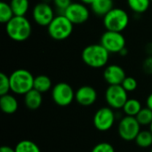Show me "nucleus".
<instances>
[{
  "instance_id": "1",
  "label": "nucleus",
  "mask_w": 152,
  "mask_h": 152,
  "mask_svg": "<svg viewBox=\"0 0 152 152\" xmlns=\"http://www.w3.org/2000/svg\"><path fill=\"white\" fill-rule=\"evenodd\" d=\"M110 54L101 44H93L83 49L81 58L86 66L93 69H101L107 66Z\"/></svg>"
},
{
  "instance_id": "2",
  "label": "nucleus",
  "mask_w": 152,
  "mask_h": 152,
  "mask_svg": "<svg viewBox=\"0 0 152 152\" xmlns=\"http://www.w3.org/2000/svg\"><path fill=\"white\" fill-rule=\"evenodd\" d=\"M7 36L13 41H26L31 35L32 26L25 16H14L5 24Z\"/></svg>"
},
{
  "instance_id": "3",
  "label": "nucleus",
  "mask_w": 152,
  "mask_h": 152,
  "mask_svg": "<svg viewBox=\"0 0 152 152\" xmlns=\"http://www.w3.org/2000/svg\"><path fill=\"white\" fill-rule=\"evenodd\" d=\"M11 92L18 95H25L28 92L34 88L35 77L30 71L19 69L11 73L9 76Z\"/></svg>"
},
{
  "instance_id": "4",
  "label": "nucleus",
  "mask_w": 152,
  "mask_h": 152,
  "mask_svg": "<svg viewBox=\"0 0 152 152\" xmlns=\"http://www.w3.org/2000/svg\"><path fill=\"white\" fill-rule=\"evenodd\" d=\"M73 27L74 24L64 14H58L47 26V32L53 39L62 41L71 36Z\"/></svg>"
},
{
  "instance_id": "5",
  "label": "nucleus",
  "mask_w": 152,
  "mask_h": 152,
  "mask_svg": "<svg viewBox=\"0 0 152 152\" xmlns=\"http://www.w3.org/2000/svg\"><path fill=\"white\" fill-rule=\"evenodd\" d=\"M129 24V15L122 8L114 7L103 17V25L106 30L122 32Z\"/></svg>"
},
{
  "instance_id": "6",
  "label": "nucleus",
  "mask_w": 152,
  "mask_h": 152,
  "mask_svg": "<svg viewBox=\"0 0 152 152\" xmlns=\"http://www.w3.org/2000/svg\"><path fill=\"white\" fill-rule=\"evenodd\" d=\"M100 44L110 53H119L126 47V38L122 32L106 30L101 37Z\"/></svg>"
},
{
  "instance_id": "7",
  "label": "nucleus",
  "mask_w": 152,
  "mask_h": 152,
  "mask_svg": "<svg viewBox=\"0 0 152 152\" xmlns=\"http://www.w3.org/2000/svg\"><path fill=\"white\" fill-rule=\"evenodd\" d=\"M75 93L69 84L60 82L52 88V99L56 105L66 107L70 105L75 100Z\"/></svg>"
},
{
  "instance_id": "8",
  "label": "nucleus",
  "mask_w": 152,
  "mask_h": 152,
  "mask_svg": "<svg viewBox=\"0 0 152 152\" xmlns=\"http://www.w3.org/2000/svg\"><path fill=\"white\" fill-rule=\"evenodd\" d=\"M141 125L135 117H124L118 126V133L120 138L126 142L134 141L141 131Z\"/></svg>"
},
{
  "instance_id": "9",
  "label": "nucleus",
  "mask_w": 152,
  "mask_h": 152,
  "mask_svg": "<svg viewBox=\"0 0 152 152\" xmlns=\"http://www.w3.org/2000/svg\"><path fill=\"white\" fill-rule=\"evenodd\" d=\"M105 100L111 109L120 110L128 100V93L121 85L109 86L105 91Z\"/></svg>"
},
{
  "instance_id": "10",
  "label": "nucleus",
  "mask_w": 152,
  "mask_h": 152,
  "mask_svg": "<svg viewBox=\"0 0 152 152\" xmlns=\"http://www.w3.org/2000/svg\"><path fill=\"white\" fill-rule=\"evenodd\" d=\"M74 25L86 23L90 17V11L86 4L81 2H73L63 13Z\"/></svg>"
},
{
  "instance_id": "11",
  "label": "nucleus",
  "mask_w": 152,
  "mask_h": 152,
  "mask_svg": "<svg viewBox=\"0 0 152 152\" xmlns=\"http://www.w3.org/2000/svg\"><path fill=\"white\" fill-rule=\"evenodd\" d=\"M116 120V115L113 109L110 107H102L99 109L93 118L95 128L100 132L109 131L114 125Z\"/></svg>"
},
{
  "instance_id": "12",
  "label": "nucleus",
  "mask_w": 152,
  "mask_h": 152,
  "mask_svg": "<svg viewBox=\"0 0 152 152\" xmlns=\"http://www.w3.org/2000/svg\"><path fill=\"white\" fill-rule=\"evenodd\" d=\"M54 17V10L47 2L38 3L33 7L32 18L39 26L47 27Z\"/></svg>"
},
{
  "instance_id": "13",
  "label": "nucleus",
  "mask_w": 152,
  "mask_h": 152,
  "mask_svg": "<svg viewBox=\"0 0 152 152\" xmlns=\"http://www.w3.org/2000/svg\"><path fill=\"white\" fill-rule=\"evenodd\" d=\"M126 77V71L118 64L108 65L103 71V78L109 86L121 85Z\"/></svg>"
},
{
  "instance_id": "14",
  "label": "nucleus",
  "mask_w": 152,
  "mask_h": 152,
  "mask_svg": "<svg viewBox=\"0 0 152 152\" xmlns=\"http://www.w3.org/2000/svg\"><path fill=\"white\" fill-rule=\"evenodd\" d=\"M97 100V92L91 86H83L75 93V101L81 106L88 107Z\"/></svg>"
},
{
  "instance_id": "15",
  "label": "nucleus",
  "mask_w": 152,
  "mask_h": 152,
  "mask_svg": "<svg viewBox=\"0 0 152 152\" xmlns=\"http://www.w3.org/2000/svg\"><path fill=\"white\" fill-rule=\"evenodd\" d=\"M0 108L4 114H13L18 110L19 103L15 96L7 94L0 97Z\"/></svg>"
},
{
  "instance_id": "16",
  "label": "nucleus",
  "mask_w": 152,
  "mask_h": 152,
  "mask_svg": "<svg viewBox=\"0 0 152 152\" xmlns=\"http://www.w3.org/2000/svg\"><path fill=\"white\" fill-rule=\"evenodd\" d=\"M43 96L42 94L36 89H32L24 95V104L25 106L31 110H36L42 105Z\"/></svg>"
},
{
  "instance_id": "17",
  "label": "nucleus",
  "mask_w": 152,
  "mask_h": 152,
  "mask_svg": "<svg viewBox=\"0 0 152 152\" xmlns=\"http://www.w3.org/2000/svg\"><path fill=\"white\" fill-rule=\"evenodd\" d=\"M90 6L96 16L103 18L114 8V0H94Z\"/></svg>"
},
{
  "instance_id": "18",
  "label": "nucleus",
  "mask_w": 152,
  "mask_h": 152,
  "mask_svg": "<svg viewBox=\"0 0 152 152\" xmlns=\"http://www.w3.org/2000/svg\"><path fill=\"white\" fill-rule=\"evenodd\" d=\"M52 80L46 75H38L34 79V89L45 94L52 89Z\"/></svg>"
},
{
  "instance_id": "19",
  "label": "nucleus",
  "mask_w": 152,
  "mask_h": 152,
  "mask_svg": "<svg viewBox=\"0 0 152 152\" xmlns=\"http://www.w3.org/2000/svg\"><path fill=\"white\" fill-rule=\"evenodd\" d=\"M127 5L132 12L136 14H142L150 8L151 0H126Z\"/></svg>"
},
{
  "instance_id": "20",
  "label": "nucleus",
  "mask_w": 152,
  "mask_h": 152,
  "mask_svg": "<svg viewBox=\"0 0 152 152\" xmlns=\"http://www.w3.org/2000/svg\"><path fill=\"white\" fill-rule=\"evenodd\" d=\"M142 109V103L137 99H128L126 102L125 103L123 107V111L126 114V116H131V117H136L137 114L140 112V110Z\"/></svg>"
},
{
  "instance_id": "21",
  "label": "nucleus",
  "mask_w": 152,
  "mask_h": 152,
  "mask_svg": "<svg viewBox=\"0 0 152 152\" xmlns=\"http://www.w3.org/2000/svg\"><path fill=\"white\" fill-rule=\"evenodd\" d=\"M10 4L16 16H25L29 9L28 0H10Z\"/></svg>"
},
{
  "instance_id": "22",
  "label": "nucleus",
  "mask_w": 152,
  "mask_h": 152,
  "mask_svg": "<svg viewBox=\"0 0 152 152\" xmlns=\"http://www.w3.org/2000/svg\"><path fill=\"white\" fill-rule=\"evenodd\" d=\"M134 141L140 148H150L152 146V133L150 130H141Z\"/></svg>"
},
{
  "instance_id": "23",
  "label": "nucleus",
  "mask_w": 152,
  "mask_h": 152,
  "mask_svg": "<svg viewBox=\"0 0 152 152\" xmlns=\"http://www.w3.org/2000/svg\"><path fill=\"white\" fill-rule=\"evenodd\" d=\"M15 15L11 7L10 3L2 1L0 3V22L3 24H6Z\"/></svg>"
},
{
  "instance_id": "24",
  "label": "nucleus",
  "mask_w": 152,
  "mask_h": 152,
  "mask_svg": "<svg viewBox=\"0 0 152 152\" xmlns=\"http://www.w3.org/2000/svg\"><path fill=\"white\" fill-rule=\"evenodd\" d=\"M14 150L15 152H41L37 144L30 140H22L19 142Z\"/></svg>"
},
{
  "instance_id": "25",
  "label": "nucleus",
  "mask_w": 152,
  "mask_h": 152,
  "mask_svg": "<svg viewBox=\"0 0 152 152\" xmlns=\"http://www.w3.org/2000/svg\"><path fill=\"white\" fill-rule=\"evenodd\" d=\"M135 118L141 126H150L152 122V110L148 107L142 108Z\"/></svg>"
},
{
  "instance_id": "26",
  "label": "nucleus",
  "mask_w": 152,
  "mask_h": 152,
  "mask_svg": "<svg viewBox=\"0 0 152 152\" xmlns=\"http://www.w3.org/2000/svg\"><path fill=\"white\" fill-rule=\"evenodd\" d=\"M10 91H11V86H10L9 76L2 72L0 74V95L7 94H9Z\"/></svg>"
},
{
  "instance_id": "27",
  "label": "nucleus",
  "mask_w": 152,
  "mask_h": 152,
  "mask_svg": "<svg viewBox=\"0 0 152 152\" xmlns=\"http://www.w3.org/2000/svg\"><path fill=\"white\" fill-rule=\"evenodd\" d=\"M121 86L124 87V89L127 92H134L136 90L137 86H138V83L137 80L133 77H126V78L124 79V81L122 82Z\"/></svg>"
},
{
  "instance_id": "28",
  "label": "nucleus",
  "mask_w": 152,
  "mask_h": 152,
  "mask_svg": "<svg viewBox=\"0 0 152 152\" xmlns=\"http://www.w3.org/2000/svg\"><path fill=\"white\" fill-rule=\"evenodd\" d=\"M91 152H115V149L109 142H100L92 149Z\"/></svg>"
},
{
  "instance_id": "29",
  "label": "nucleus",
  "mask_w": 152,
  "mask_h": 152,
  "mask_svg": "<svg viewBox=\"0 0 152 152\" xmlns=\"http://www.w3.org/2000/svg\"><path fill=\"white\" fill-rule=\"evenodd\" d=\"M53 3L56 9L60 12V14H63L65 10L73 3L72 0H53Z\"/></svg>"
},
{
  "instance_id": "30",
  "label": "nucleus",
  "mask_w": 152,
  "mask_h": 152,
  "mask_svg": "<svg viewBox=\"0 0 152 152\" xmlns=\"http://www.w3.org/2000/svg\"><path fill=\"white\" fill-rule=\"evenodd\" d=\"M142 69L144 73L148 75H152V56L149 55L142 63Z\"/></svg>"
},
{
  "instance_id": "31",
  "label": "nucleus",
  "mask_w": 152,
  "mask_h": 152,
  "mask_svg": "<svg viewBox=\"0 0 152 152\" xmlns=\"http://www.w3.org/2000/svg\"><path fill=\"white\" fill-rule=\"evenodd\" d=\"M0 152H15V150L11 148L10 146H2L0 149Z\"/></svg>"
},
{
  "instance_id": "32",
  "label": "nucleus",
  "mask_w": 152,
  "mask_h": 152,
  "mask_svg": "<svg viewBox=\"0 0 152 152\" xmlns=\"http://www.w3.org/2000/svg\"><path fill=\"white\" fill-rule=\"evenodd\" d=\"M146 105L148 108H150L152 110V93L151 94H149V96L147 97V100H146Z\"/></svg>"
},
{
  "instance_id": "33",
  "label": "nucleus",
  "mask_w": 152,
  "mask_h": 152,
  "mask_svg": "<svg viewBox=\"0 0 152 152\" xmlns=\"http://www.w3.org/2000/svg\"><path fill=\"white\" fill-rule=\"evenodd\" d=\"M146 53L152 56V43H149L146 46Z\"/></svg>"
},
{
  "instance_id": "34",
  "label": "nucleus",
  "mask_w": 152,
  "mask_h": 152,
  "mask_svg": "<svg viewBox=\"0 0 152 152\" xmlns=\"http://www.w3.org/2000/svg\"><path fill=\"white\" fill-rule=\"evenodd\" d=\"M127 53H128V51H127V49L125 47V48H124V49H123V50H122V51H121V52L118 53V54H120L121 56L125 57V56H126V55H127Z\"/></svg>"
},
{
  "instance_id": "35",
  "label": "nucleus",
  "mask_w": 152,
  "mask_h": 152,
  "mask_svg": "<svg viewBox=\"0 0 152 152\" xmlns=\"http://www.w3.org/2000/svg\"><path fill=\"white\" fill-rule=\"evenodd\" d=\"M81 3H83V4H86V5H91L92 4V3L94 1V0H79Z\"/></svg>"
},
{
  "instance_id": "36",
  "label": "nucleus",
  "mask_w": 152,
  "mask_h": 152,
  "mask_svg": "<svg viewBox=\"0 0 152 152\" xmlns=\"http://www.w3.org/2000/svg\"><path fill=\"white\" fill-rule=\"evenodd\" d=\"M150 131L152 133V122H151V124L150 125Z\"/></svg>"
},
{
  "instance_id": "37",
  "label": "nucleus",
  "mask_w": 152,
  "mask_h": 152,
  "mask_svg": "<svg viewBox=\"0 0 152 152\" xmlns=\"http://www.w3.org/2000/svg\"><path fill=\"white\" fill-rule=\"evenodd\" d=\"M151 152H152V148H151Z\"/></svg>"
},
{
  "instance_id": "38",
  "label": "nucleus",
  "mask_w": 152,
  "mask_h": 152,
  "mask_svg": "<svg viewBox=\"0 0 152 152\" xmlns=\"http://www.w3.org/2000/svg\"><path fill=\"white\" fill-rule=\"evenodd\" d=\"M151 2H152V0H151Z\"/></svg>"
}]
</instances>
